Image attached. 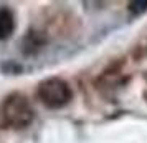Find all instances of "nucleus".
I'll return each instance as SVG.
<instances>
[{
    "label": "nucleus",
    "instance_id": "nucleus-1",
    "mask_svg": "<svg viewBox=\"0 0 147 143\" xmlns=\"http://www.w3.org/2000/svg\"><path fill=\"white\" fill-rule=\"evenodd\" d=\"M33 107L22 93H10L0 102V130H20L33 122Z\"/></svg>",
    "mask_w": 147,
    "mask_h": 143
},
{
    "label": "nucleus",
    "instance_id": "nucleus-3",
    "mask_svg": "<svg viewBox=\"0 0 147 143\" xmlns=\"http://www.w3.org/2000/svg\"><path fill=\"white\" fill-rule=\"evenodd\" d=\"M15 30V17L8 7H0V40H7Z\"/></svg>",
    "mask_w": 147,
    "mask_h": 143
},
{
    "label": "nucleus",
    "instance_id": "nucleus-4",
    "mask_svg": "<svg viewBox=\"0 0 147 143\" xmlns=\"http://www.w3.org/2000/svg\"><path fill=\"white\" fill-rule=\"evenodd\" d=\"M147 10V2H132L129 3V12L134 15H139Z\"/></svg>",
    "mask_w": 147,
    "mask_h": 143
},
{
    "label": "nucleus",
    "instance_id": "nucleus-2",
    "mask_svg": "<svg viewBox=\"0 0 147 143\" xmlns=\"http://www.w3.org/2000/svg\"><path fill=\"white\" fill-rule=\"evenodd\" d=\"M36 96L47 108L58 110L66 107L73 98V90L68 85V82L61 80L58 77L47 78L38 85Z\"/></svg>",
    "mask_w": 147,
    "mask_h": 143
}]
</instances>
